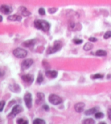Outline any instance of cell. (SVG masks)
Returning <instances> with one entry per match:
<instances>
[{"label":"cell","instance_id":"cell-28","mask_svg":"<svg viewBox=\"0 0 111 124\" xmlns=\"http://www.w3.org/2000/svg\"><path fill=\"white\" fill-rule=\"evenodd\" d=\"M56 11H57V9H56V8H49L48 9V12L49 14H53L55 13Z\"/></svg>","mask_w":111,"mask_h":124},{"label":"cell","instance_id":"cell-29","mask_svg":"<svg viewBox=\"0 0 111 124\" xmlns=\"http://www.w3.org/2000/svg\"><path fill=\"white\" fill-rule=\"evenodd\" d=\"M73 42L74 43L76 44H80L83 42V41L81 39H77V38H76V39H74L73 40Z\"/></svg>","mask_w":111,"mask_h":124},{"label":"cell","instance_id":"cell-14","mask_svg":"<svg viewBox=\"0 0 111 124\" xmlns=\"http://www.w3.org/2000/svg\"><path fill=\"white\" fill-rule=\"evenodd\" d=\"M45 75L47 77L50 79L55 78L58 76V72L56 71H47L45 72Z\"/></svg>","mask_w":111,"mask_h":124},{"label":"cell","instance_id":"cell-3","mask_svg":"<svg viewBox=\"0 0 111 124\" xmlns=\"http://www.w3.org/2000/svg\"><path fill=\"white\" fill-rule=\"evenodd\" d=\"M23 111V108L20 105H15L12 109V112H11L9 114H8V118H10V119H12V118H15L16 115L17 114L20 113L21 112H22Z\"/></svg>","mask_w":111,"mask_h":124},{"label":"cell","instance_id":"cell-33","mask_svg":"<svg viewBox=\"0 0 111 124\" xmlns=\"http://www.w3.org/2000/svg\"><path fill=\"white\" fill-rule=\"evenodd\" d=\"M108 116L109 119L111 121V108H110L108 110Z\"/></svg>","mask_w":111,"mask_h":124},{"label":"cell","instance_id":"cell-27","mask_svg":"<svg viewBox=\"0 0 111 124\" xmlns=\"http://www.w3.org/2000/svg\"><path fill=\"white\" fill-rule=\"evenodd\" d=\"M39 13L40 15H42V16L45 15V9H43V8H40L39 9Z\"/></svg>","mask_w":111,"mask_h":124},{"label":"cell","instance_id":"cell-23","mask_svg":"<svg viewBox=\"0 0 111 124\" xmlns=\"http://www.w3.org/2000/svg\"><path fill=\"white\" fill-rule=\"evenodd\" d=\"M103 76L99 74H94V75H93L92 76V77H91V78H92V79H101V78H103Z\"/></svg>","mask_w":111,"mask_h":124},{"label":"cell","instance_id":"cell-22","mask_svg":"<svg viewBox=\"0 0 111 124\" xmlns=\"http://www.w3.org/2000/svg\"><path fill=\"white\" fill-rule=\"evenodd\" d=\"M95 123V121L92 119V118H89V119H85L83 121V124H93Z\"/></svg>","mask_w":111,"mask_h":124},{"label":"cell","instance_id":"cell-30","mask_svg":"<svg viewBox=\"0 0 111 124\" xmlns=\"http://www.w3.org/2000/svg\"><path fill=\"white\" fill-rule=\"evenodd\" d=\"M5 104V101L4 100H2L1 101V107H0V111H1V112H2V111H3Z\"/></svg>","mask_w":111,"mask_h":124},{"label":"cell","instance_id":"cell-32","mask_svg":"<svg viewBox=\"0 0 111 124\" xmlns=\"http://www.w3.org/2000/svg\"><path fill=\"white\" fill-rule=\"evenodd\" d=\"M43 108L44 109V110L45 111H49V110H50L49 107V106L46 105V104L43 105Z\"/></svg>","mask_w":111,"mask_h":124},{"label":"cell","instance_id":"cell-2","mask_svg":"<svg viewBox=\"0 0 111 124\" xmlns=\"http://www.w3.org/2000/svg\"><path fill=\"white\" fill-rule=\"evenodd\" d=\"M62 46V43L60 41H56L54 43L53 46H50L47 49V54H54L59 51L61 49Z\"/></svg>","mask_w":111,"mask_h":124},{"label":"cell","instance_id":"cell-17","mask_svg":"<svg viewBox=\"0 0 111 124\" xmlns=\"http://www.w3.org/2000/svg\"><path fill=\"white\" fill-rule=\"evenodd\" d=\"M96 111H97V109L96 107H93V108L88 109V110L85 111V114L86 116H90V115L95 114Z\"/></svg>","mask_w":111,"mask_h":124},{"label":"cell","instance_id":"cell-26","mask_svg":"<svg viewBox=\"0 0 111 124\" xmlns=\"http://www.w3.org/2000/svg\"><path fill=\"white\" fill-rule=\"evenodd\" d=\"M17 124H28V121L27 120H24L22 118H20V119L17 120Z\"/></svg>","mask_w":111,"mask_h":124},{"label":"cell","instance_id":"cell-13","mask_svg":"<svg viewBox=\"0 0 111 124\" xmlns=\"http://www.w3.org/2000/svg\"><path fill=\"white\" fill-rule=\"evenodd\" d=\"M36 97L37 99L36 100V103L37 104H41V103H42L43 101H44L45 96L43 93L38 92L36 94Z\"/></svg>","mask_w":111,"mask_h":124},{"label":"cell","instance_id":"cell-25","mask_svg":"<svg viewBox=\"0 0 111 124\" xmlns=\"http://www.w3.org/2000/svg\"><path fill=\"white\" fill-rule=\"evenodd\" d=\"M110 37H111V31H107L106 33L105 34L104 36H103V38H105V39H108V38H110Z\"/></svg>","mask_w":111,"mask_h":124},{"label":"cell","instance_id":"cell-21","mask_svg":"<svg viewBox=\"0 0 111 124\" xmlns=\"http://www.w3.org/2000/svg\"><path fill=\"white\" fill-rule=\"evenodd\" d=\"M43 81V75H42V74L41 72H40L39 74V75H38L37 78L36 82H37V83L39 84H40L42 83Z\"/></svg>","mask_w":111,"mask_h":124},{"label":"cell","instance_id":"cell-1","mask_svg":"<svg viewBox=\"0 0 111 124\" xmlns=\"http://www.w3.org/2000/svg\"><path fill=\"white\" fill-rule=\"evenodd\" d=\"M34 27L37 29L42 30L43 31L47 32L49 31L50 25L48 22L45 20H36L34 22Z\"/></svg>","mask_w":111,"mask_h":124},{"label":"cell","instance_id":"cell-15","mask_svg":"<svg viewBox=\"0 0 111 124\" xmlns=\"http://www.w3.org/2000/svg\"><path fill=\"white\" fill-rule=\"evenodd\" d=\"M19 12L20 13L24 16H28L31 15L30 12L27 9V8L25 7H21L19 8Z\"/></svg>","mask_w":111,"mask_h":124},{"label":"cell","instance_id":"cell-10","mask_svg":"<svg viewBox=\"0 0 111 124\" xmlns=\"http://www.w3.org/2000/svg\"><path fill=\"white\" fill-rule=\"evenodd\" d=\"M85 104L83 103H78L74 106V109L76 112L81 113L84 110Z\"/></svg>","mask_w":111,"mask_h":124},{"label":"cell","instance_id":"cell-4","mask_svg":"<svg viewBox=\"0 0 111 124\" xmlns=\"http://www.w3.org/2000/svg\"><path fill=\"white\" fill-rule=\"evenodd\" d=\"M28 52L22 48H16L13 51V54L15 57L18 58H24L27 56Z\"/></svg>","mask_w":111,"mask_h":124},{"label":"cell","instance_id":"cell-8","mask_svg":"<svg viewBox=\"0 0 111 124\" xmlns=\"http://www.w3.org/2000/svg\"><path fill=\"white\" fill-rule=\"evenodd\" d=\"M22 81L25 83L32 84L34 81V76L33 74H27L21 77Z\"/></svg>","mask_w":111,"mask_h":124},{"label":"cell","instance_id":"cell-16","mask_svg":"<svg viewBox=\"0 0 111 124\" xmlns=\"http://www.w3.org/2000/svg\"><path fill=\"white\" fill-rule=\"evenodd\" d=\"M8 19L12 21H21L22 20V17L20 16L17 15H13L9 16Z\"/></svg>","mask_w":111,"mask_h":124},{"label":"cell","instance_id":"cell-5","mask_svg":"<svg viewBox=\"0 0 111 124\" xmlns=\"http://www.w3.org/2000/svg\"><path fill=\"white\" fill-rule=\"evenodd\" d=\"M48 100L51 104L54 105H59L62 103V99L60 97L54 94H50L49 96Z\"/></svg>","mask_w":111,"mask_h":124},{"label":"cell","instance_id":"cell-34","mask_svg":"<svg viewBox=\"0 0 111 124\" xmlns=\"http://www.w3.org/2000/svg\"><path fill=\"white\" fill-rule=\"evenodd\" d=\"M2 21V16H1V22Z\"/></svg>","mask_w":111,"mask_h":124},{"label":"cell","instance_id":"cell-19","mask_svg":"<svg viewBox=\"0 0 111 124\" xmlns=\"http://www.w3.org/2000/svg\"><path fill=\"white\" fill-rule=\"evenodd\" d=\"M95 55L99 57H103L107 55V52L103 50H98L95 52Z\"/></svg>","mask_w":111,"mask_h":124},{"label":"cell","instance_id":"cell-18","mask_svg":"<svg viewBox=\"0 0 111 124\" xmlns=\"http://www.w3.org/2000/svg\"><path fill=\"white\" fill-rule=\"evenodd\" d=\"M93 48V45L91 43H86L83 46V50L85 51H90Z\"/></svg>","mask_w":111,"mask_h":124},{"label":"cell","instance_id":"cell-12","mask_svg":"<svg viewBox=\"0 0 111 124\" xmlns=\"http://www.w3.org/2000/svg\"><path fill=\"white\" fill-rule=\"evenodd\" d=\"M9 89L11 91L15 93H19L21 92V87L19 86V84H12L9 85Z\"/></svg>","mask_w":111,"mask_h":124},{"label":"cell","instance_id":"cell-11","mask_svg":"<svg viewBox=\"0 0 111 124\" xmlns=\"http://www.w3.org/2000/svg\"><path fill=\"white\" fill-rule=\"evenodd\" d=\"M35 43H36V40L33 39L28 40V41L24 42L22 43V45L25 47H26V48H33V47L34 46Z\"/></svg>","mask_w":111,"mask_h":124},{"label":"cell","instance_id":"cell-7","mask_svg":"<svg viewBox=\"0 0 111 124\" xmlns=\"http://www.w3.org/2000/svg\"><path fill=\"white\" fill-rule=\"evenodd\" d=\"M34 63V61L32 59H25L22 62L21 69L22 70H25L28 69L32 66Z\"/></svg>","mask_w":111,"mask_h":124},{"label":"cell","instance_id":"cell-20","mask_svg":"<svg viewBox=\"0 0 111 124\" xmlns=\"http://www.w3.org/2000/svg\"><path fill=\"white\" fill-rule=\"evenodd\" d=\"M33 124H45V121L44 120L40 119V118H36L33 121Z\"/></svg>","mask_w":111,"mask_h":124},{"label":"cell","instance_id":"cell-31","mask_svg":"<svg viewBox=\"0 0 111 124\" xmlns=\"http://www.w3.org/2000/svg\"><path fill=\"white\" fill-rule=\"evenodd\" d=\"M89 41L90 42H95L97 41V38H96L95 37H90V38L88 39Z\"/></svg>","mask_w":111,"mask_h":124},{"label":"cell","instance_id":"cell-6","mask_svg":"<svg viewBox=\"0 0 111 124\" xmlns=\"http://www.w3.org/2000/svg\"><path fill=\"white\" fill-rule=\"evenodd\" d=\"M24 101L25 104L28 108H30L32 107V96L30 93H27L24 96Z\"/></svg>","mask_w":111,"mask_h":124},{"label":"cell","instance_id":"cell-9","mask_svg":"<svg viewBox=\"0 0 111 124\" xmlns=\"http://www.w3.org/2000/svg\"><path fill=\"white\" fill-rule=\"evenodd\" d=\"M12 7L7 5H2L1 7V12L5 15L10 14L12 12Z\"/></svg>","mask_w":111,"mask_h":124},{"label":"cell","instance_id":"cell-24","mask_svg":"<svg viewBox=\"0 0 111 124\" xmlns=\"http://www.w3.org/2000/svg\"><path fill=\"white\" fill-rule=\"evenodd\" d=\"M95 117L97 119H101L104 117V114L102 112H97L95 113Z\"/></svg>","mask_w":111,"mask_h":124}]
</instances>
